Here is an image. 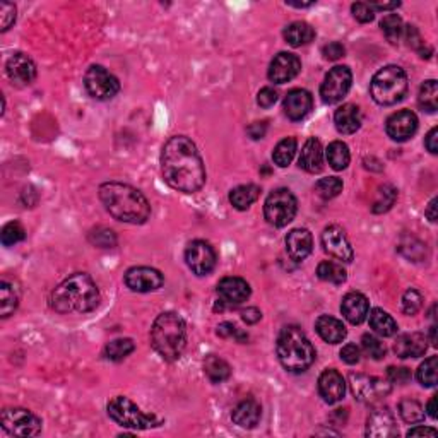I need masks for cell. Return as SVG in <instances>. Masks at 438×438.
<instances>
[{
  "label": "cell",
  "instance_id": "6da1fadb",
  "mask_svg": "<svg viewBox=\"0 0 438 438\" xmlns=\"http://www.w3.org/2000/svg\"><path fill=\"white\" fill-rule=\"evenodd\" d=\"M161 173L171 188L184 194L201 190L206 182V168L201 154L185 135H175L163 146Z\"/></svg>",
  "mask_w": 438,
  "mask_h": 438
},
{
  "label": "cell",
  "instance_id": "7a4b0ae2",
  "mask_svg": "<svg viewBox=\"0 0 438 438\" xmlns=\"http://www.w3.org/2000/svg\"><path fill=\"white\" fill-rule=\"evenodd\" d=\"M100 199L105 209L122 223L142 224L151 215L147 199L138 188L120 182H107L100 187Z\"/></svg>",
  "mask_w": 438,
  "mask_h": 438
},
{
  "label": "cell",
  "instance_id": "3957f363",
  "mask_svg": "<svg viewBox=\"0 0 438 438\" xmlns=\"http://www.w3.org/2000/svg\"><path fill=\"white\" fill-rule=\"evenodd\" d=\"M50 305L58 314H87L100 305V292L89 276L77 272L54 289Z\"/></svg>",
  "mask_w": 438,
  "mask_h": 438
},
{
  "label": "cell",
  "instance_id": "277c9868",
  "mask_svg": "<svg viewBox=\"0 0 438 438\" xmlns=\"http://www.w3.org/2000/svg\"><path fill=\"white\" fill-rule=\"evenodd\" d=\"M151 344L154 351L166 362H175L187 344V327L184 318L175 311L157 315L151 329Z\"/></svg>",
  "mask_w": 438,
  "mask_h": 438
},
{
  "label": "cell",
  "instance_id": "5b68a950",
  "mask_svg": "<svg viewBox=\"0 0 438 438\" xmlns=\"http://www.w3.org/2000/svg\"><path fill=\"white\" fill-rule=\"evenodd\" d=\"M278 358L281 365L293 373H301L315 362V349L305 332L296 325H288L278 338Z\"/></svg>",
  "mask_w": 438,
  "mask_h": 438
},
{
  "label": "cell",
  "instance_id": "8992f818",
  "mask_svg": "<svg viewBox=\"0 0 438 438\" xmlns=\"http://www.w3.org/2000/svg\"><path fill=\"white\" fill-rule=\"evenodd\" d=\"M408 91V76L399 65H387L373 76L370 93L375 103L391 107L399 103Z\"/></svg>",
  "mask_w": 438,
  "mask_h": 438
},
{
  "label": "cell",
  "instance_id": "52a82bcc",
  "mask_svg": "<svg viewBox=\"0 0 438 438\" xmlns=\"http://www.w3.org/2000/svg\"><path fill=\"white\" fill-rule=\"evenodd\" d=\"M108 416L113 419L117 425L124 428L132 430H147L161 425V419H157L154 415H146L144 411L139 409L138 404L124 395H117L108 402Z\"/></svg>",
  "mask_w": 438,
  "mask_h": 438
},
{
  "label": "cell",
  "instance_id": "ba28073f",
  "mask_svg": "<svg viewBox=\"0 0 438 438\" xmlns=\"http://www.w3.org/2000/svg\"><path fill=\"white\" fill-rule=\"evenodd\" d=\"M264 215L269 224L283 228L289 224L296 216V199L288 188H278L265 199Z\"/></svg>",
  "mask_w": 438,
  "mask_h": 438
},
{
  "label": "cell",
  "instance_id": "9c48e42d",
  "mask_svg": "<svg viewBox=\"0 0 438 438\" xmlns=\"http://www.w3.org/2000/svg\"><path fill=\"white\" fill-rule=\"evenodd\" d=\"M2 428L14 437H36L41 432V421L28 409L9 408L2 413Z\"/></svg>",
  "mask_w": 438,
  "mask_h": 438
},
{
  "label": "cell",
  "instance_id": "30bf717a",
  "mask_svg": "<svg viewBox=\"0 0 438 438\" xmlns=\"http://www.w3.org/2000/svg\"><path fill=\"white\" fill-rule=\"evenodd\" d=\"M84 86L94 100L100 101L111 100L120 91V83L117 77L101 65H91L87 69L86 76H84Z\"/></svg>",
  "mask_w": 438,
  "mask_h": 438
},
{
  "label": "cell",
  "instance_id": "8fae6325",
  "mask_svg": "<svg viewBox=\"0 0 438 438\" xmlns=\"http://www.w3.org/2000/svg\"><path fill=\"white\" fill-rule=\"evenodd\" d=\"M351 384V392L360 402L365 404H375L391 394V384L378 377H370V375H351L349 377Z\"/></svg>",
  "mask_w": 438,
  "mask_h": 438
},
{
  "label": "cell",
  "instance_id": "7c38bea8",
  "mask_svg": "<svg viewBox=\"0 0 438 438\" xmlns=\"http://www.w3.org/2000/svg\"><path fill=\"white\" fill-rule=\"evenodd\" d=\"M353 74L346 65H338L325 76L324 83L320 86L322 101L327 105L339 103L342 98L351 89Z\"/></svg>",
  "mask_w": 438,
  "mask_h": 438
},
{
  "label": "cell",
  "instance_id": "4fadbf2b",
  "mask_svg": "<svg viewBox=\"0 0 438 438\" xmlns=\"http://www.w3.org/2000/svg\"><path fill=\"white\" fill-rule=\"evenodd\" d=\"M185 261L190 271L197 276H208L216 267V252L208 241L195 240L185 250Z\"/></svg>",
  "mask_w": 438,
  "mask_h": 438
},
{
  "label": "cell",
  "instance_id": "5bb4252c",
  "mask_svg": "<svg viewBox=\"0 0 438 438\" xmlns=\"http://www.w3.org/2000/svg\"><path fill=\"white\" fill-rule=\"evenodd\" d=\"M163 274L157 269L153 267H132L125 272V285L132 292H156V289H160L163 286Z\"/></svg>",
  "mask_w": 438,
  "mask_h": 438
},
{
  "label": "cell",
  "instance_id": "9a60e30c",
  "mask_svg": "<svg viewBox=\"0 0 438 438\" xmlns=\"http://www.w3.org/2000/svg\"><path fill=\"white\" fill-rule=\"evenodd\" d=\"M322 245H324V250L329 255L342 262H351L353 257H355V252H353L348 237L339 226L325 228L324 233H322Z\"/></svg>",
  "mask_w": 438,
  "mask_h": 438
},
{
  "label": "cell",
  "instance_id": "2e32d148",
  "mask_svg": "<svg viewBox=\"0 0 438 438\" xmlns=\"http://www.w3.org/2000/svg\"><path fill=\"white\" fill-rule=\"evenodd\" d=\"M301 71L300 58L294 54L288 52H281L272 58L271 65H269V79L274 84H285L294 79Z\"/></svg>",
  "mask_w": 438,
  "mask_h": 438
},
{
  "label": "cell",
  "instance_id": "e0dca14e",
  "mask_svg": "<svg viewBox=\"0 0 438 438\" xmlns=\"http://www.w3.org/2000/svg\"><path fill=\"white\" fill-rule=\"evenodd\" d=\"M418 131V117L413 111L402 110L391 115L387 120L388 138L397 142H406Z\"/></svg>",
  "mask_w": 438,
  "mask_h": 438
},
{
  "label": "cell",
  "instance_id": "ac0fdd59",
  "mask_svg": "<svg viewBox=\"0 0 438 438\" xmlns=\"http://www.w3.org/2000/svg\"><path fill=\"white\" fill-rule=\"evenodd\" d=\"M7 77L12 80L16 86H30L36 79V65L28 55L14 54L6 64Z\"/></svg>",
  "mask_w": 438,
  "mask_h": 438
},
{
  "label": "cell",
  "instance_id": "d6986e66",
  "mask_svg": "<svg viewBox=\"0 0 438 438\" xmlns=\"http://www.w3.org/2000/svg\"><path fill=\"white\" fill-rule=\"evenodd\" d=\"M366 437L371 438H391L397 437L394 415L387 408L375 409L366 421Z\"/></svg>",
  "mask_w": 438,
  "mask_h": 438
},
{
  "label": "cell",
  "instance_id": "ffe728a7",
  "mask_svg": "<svg viewBox=\"0 0 438 438\" xmlns=\"http://www.w3.org/2000/svg\"><path fill=\"white\" fill-rule=\"evenodd\" d=\"M318 392L327 404H336L344 397L346 382L338 370H325L318 378Z\"/></svg>",
  "mask_w": 438,
  "mask_h": 438
},
{
  "label": "cell",
  "instance_id": "44dd1931",
  "mask_svg": "<svg viewBox=\"0 0 438 438\" xmlns=\"http://www.w3.org/2000/svg\"><path fill=\"white\" fill-rule=\"evenodd\" d=\"M216 292H218L219 300L223 303L240 305L250 296V286L241 278H224L218 283Z\"/></svg>",
  "mask_w": 438,
  "mask_h": 438
},
{
  "label": "cell",
  "instance_id": "7402d4cb",
  "mask_svg": "<svg viewBox=\"0 0 438 438\" xmlns=\"http://www.w3.org/2000/svg\"><path fill=\"white\" fill-rule=\"evenodd\" d=\"M428 339L425 338V334H419V332H411V334H402L395 339L394 351L399 358H418L426 353L428 348Z\"/></svg>",
  "mask_w": 438,
  "mask_h": 438
},
{
  "label": "cell",
  "instance_id": "603a6c76",
  "mask_svg": "<svg viewBox=\"0 0 438 438\" xmlns=\"http://www.w3.org/2000/svg\"><path fill=\"white\" fill-rule=\"evenodd\" d=\"M311 247H314V238L311 233L305 228H296L292 230L286 237V250L293 261L301 262L310 255Z\"/></svg>",
  "mask_w": 438,
  "mask_h": 438
},
{
  "label": "cell",
  "instance_id": "cb8c5ba5",
  "mask_svg": "<svg viewBox=\"0 0 438 438\" xmlns=\"http://www.w3.org/2000/svg\"><path fill=\"white\" fill-rule=\"evenodd\" d=\"M311 94L305 89H292L285 98V113L292 120H303L311 110Z\"/></svg>",
  "mask_w": 438,
  "mask_h": 438
},
{
  "label": "cell",
  "instance_id": "d4e9b609",
  "mask_svg": "<svg viewBox=\"0 0 438 438\" xmlns=\"http://www.w3.org/2000/svg\"><path fill=\"white\" fill-rule=\"evenodd\" d=\"M341 311L346 317V320L358 325L366 318L368 311H370V305H368L365 294L353 292V293H348L344 298H342Z\"/></svg>",
  "mask_w": 438,
  "mask_h": 438
},
{
  "label": "cell",
  "instance_id": "484cf974",
  "mask_svg": "<svg viewBox=\"0 0 438 438\" xmlns=\"http://www.w3.org/2000/svg\"><path fill=\"white\" fill-rule=\"evenodd\" d=\"M261 415H262L261 404H259L255 399H245V401H241L240 404L233 409L231 418H233L234 425L241 426V428L250 430L259 425V421H261Z\"/></svg>",
  "mask_w": 438,
  "mask_h": 438
},
{
  "label": "cell",
  "instance_id": "4316f807",
  "mask_svg": "<svg viewBox=\"0 0 438 438\" xmlns=\"http://www.w3.org/2000/svg\"><path fill=\"white\" fill-rule=\"evenodd\" d=\"M298 164H300L301 170L308 171V173H318L322 170L324 151H322V144L317 138H310L305 142Z\"/></svg>",
  "mask_w": 438,
  "mask_h": 438
},
{
  "label": "cell",
  "instance_id": "83f0119b",
  "mask_svg": "<svg viewBox=\"0 0 438 438\" xmlns=\"http://www.w3.org/2000/svg\"><path fill=\"white\" fill-rule=\"evenodd\" d=\"M334 124L341 134H355L362 127V111L356 105L346 103L341 108H338L334 115Z\"/></svg>",
  "mask_w": 438,
  "mask_h": 438
},
{
  "label": "cell",
  "instance_id": "f1b7e54d",
  "mask_svg": "<svg viewBox=\"0 0 438 438\" xmlns=\"http://www.w3.org/2000/svg\"><path fill=\"white\" fill-rule=\"evenodd\" d=\"M318 336L329 344H338L346 338V327L341 320L331 317V315H322L315 322Z\"/></svg>",
  "mask_w": 438,
  "mask_h": 438
},
{
  "label": "cell",
  "instance_id": "f546056e",
  "mask_svg": "<svg viewBox=\"0 0 438 438\" xmlns=\"http://www.w3.org/2000/svg\"><path fill=\"white\" fill-rule=\"evenodd\" d=\"M283 36H285L286 43L292 45V47L294 48H298V47H303V45H308L311 40H314L315 30L308 23H303V21H294V23H292L288 28H286Z\"/></svg>",
  "mask_w": 438,
  "mask_h": 438
},
{
  "label": "cell",
  "instance_id": "4dcf8cb0",
  "mask_svg": "<svg viewBox=\"0 0 438 438\" xmlns=\"http://www.w3.org/2000/svg\"><path fill=\"white\" fill-rule=\"evenodd\" d=\"M261 195V188L254 184L248 185H240V187L233 188L230 192V202L234 209L238 211H245V209L250 208L255 201Z\"/></svg>",
  "mask_w": 438,
  "mask_h": 438
},
{
  "label": "cell",
  "instance_id": "1f68e13d",
  "mask_svg": "<svg viewBox=\"0 0 438 438\" xmlns=\"http://www.w3.org/2000/svg\"><path fill=\"white\" fill-rule=\"evenodd\" d=\"M370 327L382 338H391L397 332V322L382 308H373L370 311Z\"/></svg>",
  "mask_w": 438,
  "mask_h": 438
},
{
  "label": "cell",
  "instance_id": "d6a6232c",
  "mask_svg": "<svg viewBox=\"0 0 438 438\" xmlns=\"http://www.w3.org/2000/svg\"><path fill=\"white\" fill-rule=\"evenodd\" d=\"M204 373L208 375V378L212 384H221V382L230 378L231 368L223 358H219V356L209 355L208 358L204 360Z\"/></svg>",
  "mask_w": 438,
  "mask_h": 438
},
{
  "label": "cell",
  "instance_id": "836d02e7",
  "mask_svg": "<svg viewBox=\"0 0 438 438\" xmlns=\"http://www.w3.org/2000/svg\"><path fill=\"white\" fill-rule=\"evenodd\" d=\"M17 305H19L17 289L9 283H0V315H2V318L10 317L17 308Z\"/></svg>",
  "mask_w": 438,
  "mask_h": 438
},
{
  "label": "cell",
  "instance_id": "e575fe53",
  "mask_svg": "<svg viewBox=\"0 0 438 438\" xmlns=\"http://www.w3.org/2000/svg\"><path fill=\"white\" fill-rule=\"evenodd\" d=\"M349 160H351V154H349L348 146L341 141L331 142L327 147V161L334 170H344L348 168Z\"/></svg>",
  "mask_w": 438,
  "mask_h": 438
},
{
  "label": "cell",
  "instance_id": "d590c367",
  "mask_svg": "<svg viewBox=\"0 0 438 438\" xmlns=\"http://www.w3.org/2000/svg\"><path fill=\"white\" fill-rule=\"evenodd\" d=\"M134 349L135 344L132 339L120 338L108 342L107 348H105V355H107V358L111 360V362H122V360L127 358Z\"/></svg>",
  "mask_w": 438,
  "mask_h": 438
},
{
  "label": "cell",
  "instance_id": "8d00e7d4",
  "mask_svg": "<svg viewBox=\"0 0 438 438\" xmlns=\"http://www.w3.org/2000/svg\"><path fill=\"white\" fill-rule=\"evenodd\" d=\"M317 276L322 279V281L327 283H334V285H342L346 281V271L342 265L336 264L332 261H324L318 264L317 267Z\"/></svg>",
  "mask_w": 438,
  "mask_h": 438
},
{
  "label": "cell",
  "instance_id": "74e56055",
  "mask_svg": "<svg viewBox=\"0 0 438 438\" xmlns=\"http://www.w3.org/2000/svg\"><path fill=\"white\" fill-rule=\"evenodd\" d=\"M418 103L419 107L423 108L428 113H433L438 108V83L435 79L426 80L425 84L419 89V96H418Z\"/></svg>",
  "mask_w": 438,
  "mask_h": 438
},
{
  "label": "cell",
  "instance_id": "f35d334b",
  "mask_svg": "<svg viewBox=\"0 0 438 438\" xmlns=\"http://www.w3.org/2000/svg\"><path fill=\"white\" fill-rule=\"evenodd\" d=\"M298 142L294 138H286L274 147V153H272V160L278 166L286 168L293 161L294 154H296Z\"/></svg>",
  "mask_w": 438,
  "mask_h": 438
},
{
  "label": "cell",
  "instance_id": "ab89813d",
  "mask_svg": "<svg viewBox=\"0 0 438 438\" xmlns=\"http://www.w3.org/2000/svg\"><path fill=\"white\" fill-rule=\"evenodd\" d=\"M380 28L382 31H384L385 38H387L392 45L399 43L402 34H404V24H402V19L397 14H387V16L382 19Z\"/></svg>",
  "mask_w": 438,
  "mask_h": 438
},
{
  "label": "cell",
  "instance_id": "60d3db41",
  "mask_svg": "<svg viewBox=\"0 0 438 438\" xmlns=\"http://www.w3.org/2000/svg\"><path fill=\"white\" fill-rule=\"evenodd\" d=\"M399 415H401V418L404 419L406 423H419L423 421V418H425V409H423V406L419 404L416 399H402L401 402H399Z\"/></svg>",
  "mask_w": 438,
  "mask_h": 438
},
{
  "label": "cell",
  "instance_id": "b9f144b4",
  "mask_svg": "<svg viewBox=\"0 0 438 438\" xmlns=\"http://www.w3.org/2000/svg\"><path fill=\"white\" fill-rule=\"evenodd\" d=\"M341 192H342V180L338 177L320 178V180L315 184V194H317L320 199H324V201L338 197Z\"/></svg>",
  "mask_w": 438,
  "mask_h": 438
},
{
  "label": "cell",
  "instance_id": "7bdbcfd3",
  "mask_svg": "<svg viewBox=\"0 0 438 438\" xmlns=\"http://www.w3.org/2000/svg\"><path fill=\"white\" fill-rule=\"evenodd\" d=\"M395 199H397V190L392 185H382L377 192V199L373 202V212L382 215V212L388 211L394 206Z\"/></svg>",
  "mask_w": 438,
  "mask_h": 438
},
{
  "label": "cell",
  "instance_id": "ee69618b",
  "mask_svg": "<svg viewBox=\"0 0 438 438\" xmlns=\"http://www.w3.org/2000/svg\"><path fill=\"white\" fill-rule=\"evenodd\" d=\"M437 370H438V358L437 356H430L428 360H425V363H421L418 368V377L419 384L423 387H433L437 384Z\"/></svg>",
  "mask_w": 438,
  "mask_h": 438
},
{
  "label": "cell",
  "instance_id": "f6af8a7d",
  "mask_svg": "<svg viewBox=\"0 0 438 438\" xmlns=\"http://www.w3.org/2000/svg\"><path fill=\"white\" fill-rule=\"evenodd\" d=\"M24 237H26V231H24L23 224L17 223V221L7 223L6 226L2 228V234H0L2 243L6 245V247H12V245L19 243V241L24 240Z\"/></svg>",
  "mask_w": 438,
  "mask_h": 438
},
{
  "label": "cell",
  "instance_id": "bcb514c9",
  "mask_svg": "<svg viewBox=\"0 0 438 438\" xmlns=\"http://www.w3.org/2000/svg\"><path fill=\"white\" fill-rule=\"evenodd\" d=\"M362 346H363V351L366 353V356H370L371 360H382L385 356V344L380 341L378 338L371 334H365L362 338Z\"/></svg>",
  "mask_w": 438,
  "mask_h": 438
},
{
  "label": "cell",
  "instance_id": "7dc6e473",
  "mask_svg": "<svg viewBox=\"0 0 438 438\" xmlns=\"http://www.w3.org/2000/svg\"><path fill=\"white\" fill-rule=\"evenodd\" d=\"M91 243H94L100 248H111L117 243V238H115V233L108 228H96L94 231H91L89 234Z\"/></svg>",
  "mask_w": 438,
  "mask_h": 438
},
{
  "label": "cell",
  "instance_id": "c3c4849f",
  "mask_svg": "<svg viewBox=\"0 0 438 438\" xmlns=\"http://www.w3.org/2000/svg\"><path fill=\"white\" fill-rule=\"evenodd\" d=\"M423 296L416 289H408L402 296V311L406 315H415L421 310Z\"/></svg>",
  "mask_w": 438,
  "mask_h": 438
},
{
  "label": "cell",
  "instance_id": "681fc988",
  "mask_svg": "<svg viewBox=\"0 0 438 438\" xmlns=\"http://www.w3.org/2000/svg\"><path fill=\"white\" fill-rule=\"evenodd\" d=\"M218 336L224 339H234L238 342H247L248 341V334L243 332L241 329H238L237 325L231 324V322H223V324L218 325Z\"/></svg>",
  "mask_w": 438,
  "mask_h": 438
},
{
  "label": "cell",
  "instance_id": "f907efd6",
  "mask_svg": "<svg viewBox=\"0 0 438 438\" xmlns=\"http://www.w3.org/2000/svg\"><path fill=\"white\" fill-rule=\"evenodd\" d=\"M16 23V6L9 2L0 3V31H7Z\"/></svg>",
  "mask_w": 438,
  "mask_h": 438
},
{
  "label": "cell",
  "instance_id": "816d5d0a",
  "mask_svg": "<svg viewBox=\"0 0 438 438\" xmlns=\"http://www.w3.org/2000/svg\"><path fill=\"white\" fill-rule=\"evenodd\" d=\"M351 12H353V16H355V19L360 21V23H371L375 17V10L371 9L370 3H366V2L353 3Z\"/></svg>",
  "mask_w": 438,
  "mask_h": 438
},
{
  "label": "cell",
  "instance_id": "f5cc1de1",
  "mask_svg": "<svg viewBox=\"0 0 438 438\" xmlns=\"http://www.w3.org/2000/svg\"><path fill=\"white\" fill-rule=\"evenodd\" d=\"M387 377H388V382H392V384L404 385V384H408L409 380H411V371H409L408 368L388 366Z\"/></svg>",
  "mask_w": 438,
  "mask_h": 438
},
{
  "label": "cell",
  "instance_id": "db71d44e",
  "mask_svg": "<svg viewBox=\"0 0 438 438\" xmlns=\"http://www.w3.org/2000/svg\"><path fill=\"white\" fill-rule=\"evenodd\" d=\"M322 54H324V57L327 58V61H338V58L344 57L346 48L342 47L339 41H332V43L325 45L324 50H322Z\"/></svg>",
  "mask_w": 438,
  "mask_h": 438
},
{
  "label": "cell",
  "instance_id": "11a10c76",
  "mask_svg": "<svg viewBox=\"0 0 438 438\" xmlns=\"http://www.w3.org/2000/svg\"><path fill=\"white\" fill-rule=\"evenodd\" d=\"M276 101H278V93H276L272 87H264V89H261V93H259L257 96V103L261 105L262 108H271Z\"/></svg>",
  "mask_w": 438,
  "mask_h": 438
},
{
  "label": "cell",
  "instance_id": "9f6ffc18",
  "mask_svg": "<svg viewBox=\"0 0 438 438\" xmlns=\"http://www.w3.org/2000/svg\"><path fill=\"white\" fill-rule=\"evenodd\" d=\"M341 360L348 365H356L360 362V348L356 344H346L341 349Z\"/></svg>",
  "mask_w": 438,
  "mask_h": 438
},
{
  "label": "cell",
  "instance_id": "6f0895ef",
  "mask_svg": "<svg viewBox=\"0 0 438 438\" xmlns=\"http://www.w3.org/2000/svg\"><path fill=\"white\" fill-rule=\"evenodd\" d=\"M241 318H243V320L250 325L257 324V322L262 318V311L259 310V308L250 307V308H247V310L241 311Z\"/></svg>",
  "mask_w": 438,
  "mask_h": 438
},
{
  "label": "cell",
  "instance_id": "680465c9",
  "mask_svg": "<svg viewBox=\"0 0 438 438\" xmlns=\"http://www.w3.org/2000/svg\"><path fill=\"white\" fill-rule=\"evenodd\" d=\"M425 146L432 154L438 153V129L437 127H433L432 131L428 132V135L425 138Z\"/></svg>",
  "mask_w": 438,
  "mask_h": 438
},
{
  "label": "cell",
  "instance_id": "91938a15",
  "mask_svg": "<svg viewBox=\"0 0 438 438\" xmlns=\"http://www.w3.org/2000/svg\"><path fill=\"white\" fill-rule=\"evenodd\" d=\"M265 131H267V125H265V122H255V124H252L250 127L247 129V132L250 134L252 139H262L264 138Z\"/></svg>",
  "mask_w": 438,
  "mask_h": 438
},
{
  "label": "cell",
  "instance_id": "94428289",
  "mask_svg": "<svg viewBox=\"0 0 438 438\" xmlns=\"http://www.w3.org/2000/svg\"><path fill=\"white\" fill-rule=\"evenodd\" d=\"M438 432L435 428H428V426H416L408 432V437H437Z\"/></svg>",
  "mask_w": 438,
  "mask_h": 438
},
{
  "label": "cell",
  "instance_id": "6125c7cd",
  "mask_svg": "<svg viewBox=\"0 0 438 438\" xmlns=\"http://www.w3.org/2000/svg\"><path fill=\"white\" fill-rule=\"evenodd\" d=\"M401 6L399 2H392V3H370V7L373 10H392V9H397Z\"/></svg>",
  "mask_w": 438,
  "mask_h": 438
},
{
  "label": "cell",
  "instance_id": "be15d7a7",
  "mask_svg": "<svg viewBox=\"0 0 438 438\" xmlns=\"http://www.w3.org/2000/svg\"><path fill=\"white\" fill-rule=\"evenodd\" d=\"M435 209H437V199H432V201H430V204H428V209H426V212H425V215L428 216V219L432 221V223H435V221H437Z\"/></svg>",
  "mask_w": 438,
  "mask_h": 438
},
{
  "label": "cell",
  "instance_id": "e7e4bbea",
  "mask_svg": "<svg viewBox=\"0 0 438 438\" xmlns=\"http://www.w3.org/2000/svg\"><path fill=\"white\" fill-rule=\"evenodd\" d=\"M437 397L438 395H433V397L430 399L428 406H426V411H428V415L432 416L433 419H437Z\"/></svg>",
  "mask_w": 438,
  "mask_h": 438
},
{
  "label": "cell",
  "instance_id": "03108f58",
  "mask_svg": "<svg viewBox=\"0 0 438 438\" xmlns=\"http://www.w3.org/2000/svg\"><path fill=\"white\" fill-rule=\"evenodd\" d=\"M435 332H437V325H433V327H432V344L433 346H437V334H435Z\"/></svg>",
  "mask_w": 438,
  "mask_h": 438
}]
</instances>
